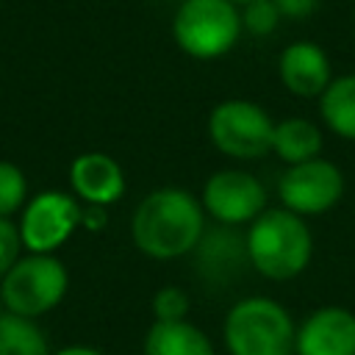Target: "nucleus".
<instances>
[{"mask_svg":"<svg viewBox=\"0 0 355 355\" xmlns=\"http://www.w3.org/2000/svg\"><path fill=\"white\" fill-rule=\"evenodd\" d=\"M53 355H103V352H100V349H94V347L72 344V347H61V349H55Z\"/></svg>","mask_w":355,"mask_h":355,"instance_id":"obj_24","label":"nucleus"},{"mask_svg":"<svg viewBox=\"0 0 355 355\" xmlns=\"http://www.w3.org/2000/svg\"><path fill=\"white\" fill-rule=\"evenodd\" d=\"M324 147L322 128L305 116H286L275 122V136H272V153L286 164H302L311 158H319Z\"/></svg>","mask_w":355,"mask_h":355,"instance_id":"obj_15","label":"nucleus"},{"mask_svg":"<svg viewBox=\"0 0 355 355\" xmlns=\"http://www.w3.org/2000/svg\"><path fill=\"white\" fill-rule=\"evenodd\" d=\"M69 288L67 266L55 255L31 252L19 258L0 280V300L8 313L36 319L53 311Z\"/></svg>","mask_w":355,"mask_h":355,"instance_id":"obj_5","label":"nucleus"},{"mask_svg":"<svg viewBox=\"0 0 355 355\" xmlns=\"http://www.w3.org/2000/svg\"><path fill=\"white\" fill-rule=\"evenodd\" d=\"M19 250H22V239H19V227L11 219L0 216V280L3 275L19 261Z\"/></svg>","mask_w":355,"mask_h":355,"instance_id":"obj_21","label":"nucleus"},{"mask_svg":"<svg viewBox=\"0 0 355 355\" xmlns=\"http://www.w3.org/2000/svg\"><path fill=\"white\" fill-rule=\"evenodd\" d=\"M222 338L227 355H294L297 324L283 302L252 294L230 305Z\"/></svg>","mask_w":355,"mask_h":355,"instance_id":"obj_3","label":"nucleus"},{"mask_svg":"<svg viewBox=\"0 0 355 355\" xmlns=\"http://www.w3.org/2000/svg\"><path fill=\"white\" fill-rule=\"evenodd\" d=\"M241 33V11L230 0H180L172 17L175 44L197 61L227 55Z\"/></svg>","mask_w":355,"mask_h":355,"instance_id":"obj_4","label":"nucleus"},{"mask_svg":"<svg viewBox=\"0 0 355 355\" xmlns=\"http://www.w3.org/2000/svg\"><path fill=\"white\" fill-rule=\"evenodd\" d=\"M244 244L250 269L275 283L294 280L313 258V233L308 222L283 205L261 211L247 225Z\"/></svg>","mask_w":355,"mask_h":355,"instance_id":"obj_2","label":"nucleus"},{"mask_svg":"<svg viewBox=\"0 0 355 355\" xmlns=\"http://www.w3.org/2000/svg\"><path fill=\"white\" fill-rule=\"evenodd\" d=\"M200 202L216 225H250L261 211H266V189L247 169H216L208 175Z\"/></svg>","mask_w":355,"mask_h":355,"instance_id":"obj_9","label":"nucleus"},{"mask_svg":"<svg viewBox=\"0 0 355 355\" xmlns=\"http://www.w3.org/2000/svg\"><path fill=\"white\" fill-rule=\"evenodd\" d=\"M294 355H355V311L344 305L316 308L297 327Z\"/></svg>","mask_w":355,"mask_h":355,"instance_id":"obj_10","label":"nucleus"},{"mask_svg":"<svg viewBox=\"0 0 355 355\" xmlns=\"http://www.w3.org/2000/svg\"><path fill=\"white\" fill-rule=\"evenodd\" d=\"M191 308V300L183 288L178 286H164L153 294V316L155 322H178L186 319Z\"/></svg>","mask_w":355,"mask_h":355,"instance_id":"obj_20","label":"nucleus"},{"mask_svg":"<svg viewBox=\"0 0 355 355\" xmlns=\"http://www.w3.org/2000/svg\"><path fill=\"white\" fill-rule=\"evenodd\" d=\"M319 116L330 133L355 141V72L336 75L319 97Z\"/></svg>","mask_w":355,"mask_h":355,"instance_id":"obj_16","label":"nucleus"},{"mask_svg":"<svg viewBox=\"0 0 355 355\" xmlns=\"http://www.w3.org/2000/svg\"><path fill=\"white\" fill-rule=\"evenodd\" d=\"M239 11H241V28H244V33H250L255 39L272 36L277 31V25L283 22L275 0H250V3L239 6Z\"/></svg>","mask_w":355,"mask_h":355,"instance_id":"obj_18","label":"nucleus"},{"mask_svg":"<svg viewBox=\"0 0 355 355\" xmlns=\"http://www.w3.org/2000/svg\"><path fill=\"white\" fill-rule=\"evenodd\" d=\"M205 233V208L200 197L180 186H161L144 194L130 216L133 244L155 261L191 255Z\"/></svg>","mask_w":355,"mask_h":355,"instance_id":"obj_1","label":"nucleus"},{"mask_svg":"<svg viewBox=\"0 0 355 355\" xmlns=\"http://www.w3.org/2000/svg\"><path fill=\"white\" fill-rule=\"evenodd\" d=\"M0 319H3V300H0Z\"/></svg>","mask_w":355,"mask_h":355,"instance_id":"obj_26","label":"nucleus"},{"mask_svg":"<svg viewBox=\"0 0 355 355\" xmlns=\"http://www.w3.org/2000/svg\"><path fill=\"white\" fill-rule=\"evenodd\" d=\"M25 202H28L25 172L17 164H11V161H0V216L8 219Z\"/></svg>","mask_w":355,"mask_h":355,"instance_id":"obj_19","label":"nucleus"},{"mask_svg":"<svg viewBox=\"0 0 355 355\" xmlns=\"http://www.w3.org/2000/svg\"><path fill=\"white\" fill-rule=\"evenodd\" d=\"M69 186L83 205L108 208L125 194V172L108 153H80L69 164Z\"/></svg>","mask_w":355,"mask_h":355,"instance_id":"obj_13","label":"nucleus"},{"mask_svg":"<svg viewBox=\"0 0 355 355\" xmlns=\"http://www.w3.org/2000/svg\"><path fill=\"white\" fill-rule=\"evenodd\" d=\"M144 355H216L208 333L189 319L153 322L144 336Z\"/></svg>","mask_w":355,"mask_h":355,"instance_id":"obj_14","label":"nucleus"},{"mask_svg":"<svg viewBox=\"0 0 355 355\" xmlns=\"http://www.w3.org/2000/svg\"><path fill=\"white\" fill-rule=\"evenodd\" d=\"M230 3H236V6H244V3H250V0H230Z\"/></svg>","mask_w":355,"mask_h":355,"instance_id":"obj_25","label":"nucleus"},{"mask_svg":"<svg viewBox=\"0 0 355 355\" xmlns=\"http://www.w3.org/2000/svg\"><path fill=\"white\" fill-rule=\"evenodd\" d=\"M352 28H355V11H352Z\"/></svg>","mask_w":355,"mask_h":355,"instance_id":"obj_27","label":"nucleus"},{"mask_svg":"<svg viewBox=\"0 0 355 355\" xmlns=\"http://www.w3.org/2000/svg\"><path fill=\"white\" fill-rule=\"evenodd\" d=\"M83 205L67 191H39L33 200L25 202L19 219V239L22 247L39 255H53L64 247L72 233L80 227Z\"/></svg>","mask_w":355,"mask_h":355,"instance_id":"obj_8","label":"nucleus"},{"mask_svg":"<svg viewBox=\"0 0 355 355\" xmlns=\"http://www.w3.org/2000/svg\"><path fill=\"white\" fill-rule=\"evenodd\" d=\"M0 355H53L44 333L28 316L3 313L0 319Z\"/></svg>","mask_w":355,"mask_h":355,"instance_id":"obj_17","label":"nucleus"},{"mask_svg":"<svg viewBox=\"0 0 355 355\" xmlns=\"http://www.w3.org/2000/svg\"><path fill=\"white\" fill-rule=\"evenodd\" d=\"M103 225H105V208H100V205H83V214H80V227L100 230Z\"/></svg>","mask_w":355,"mask_h":355,"instance_id":"obj_23","label":"nucleus"},{"mask_svg":"<svg viewBox=\"0 0 355 355\" xmlns=\"http://www.w3.org/2000/svg\"><path fill=\"white\" fill-rule=\"evenodd\" d=\"M275 119L269 111L252 100L230 97L211 108L208 139L211 144L233 161H255L272 153Z\"/></svg>","mask_w":355,"mask_h":355,"instance_id":"obj_6","label":"nucleus"},{"mask_svg":"<svg viewBox=\"0 0 355 355\" xmlns=\"http://www.w3.org/2000/svg\"><path fill=\"white\" fill-rule=\"evenodd\" d=\"M280 205L297 216H319L336 208L344 197V172L327 158H311L283 169L277 180Z\"/></svg>","mask_w":355,"mask_h":355,"instance_id":"obj_7","label":"nucleus"},{"mask_svg":"<svg viewBox=\"0 0 355 355\" xmlns=\"http://www.w3.org/2000/svg\"><path fill=\"white\" fill-rule=\"evenodd\" d=\"M283 19H308L319 11L322 0H275Z\"/></svg>","mask_w":355,"mask_h":355,"instance_id":"obj_22","label":"nucleus"},{"mask_svg":"<svg viewBox=\"0 0 355 355\" xmlns=\"http://www.w3.org/2000/svg\"><path fill=\"white\" fill-rule=\"evenodd\" d=\"M277 78L288 94L302 100H311V97L319 100L336 75H333L330 55L324 53L322 44L311 39H297L280 50Z\"/></svg>","mask_w":355,"mask_h":355,"instance_id":"obj_11","label":"nucleus"},{"mask_svg":"<svg viewBox=\"0 0 355 355\" xmlns=\"http://www.w3.org/2000/svg\"><path fill=\"white\" fill-rule=\"evenodd\" d=\"M191 255L197 277L211 286H227L244 272V266H250L244 233H239L230 225H219L214 230L205 227Z\"/></svg>","mask_w":355,"mask_h":355,"instance_id":"obj_12","label":"nucleus"}]
</instances>
